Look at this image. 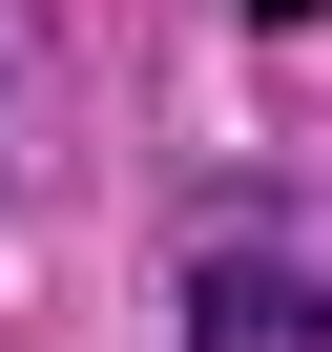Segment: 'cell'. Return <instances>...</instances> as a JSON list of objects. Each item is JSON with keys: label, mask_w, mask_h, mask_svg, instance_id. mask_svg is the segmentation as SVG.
I'll use <instances>...</instances> for the list:
<instances>
[{"label": "cell", "mask_w": 332, "mask_h": 352, "mask_svg": "<svg viewBox=\"0 0 332 352\" xmlns=\"http://www.w3.org/2000/svg\"><path fill=\"white\" fill-rule=\"evenodd\" d=\"M166 352H332V270L291 208H208L166 270Z\"/></svg>", "instance_id": "cell-1"}, {"label": "cell", "mask_w": 332, "mask_h": 352, "mask_svg": "<svg viewBox=\"0 0 332 352\" xmlns=\"http://www.w3.org/2000/svg\"><path fill=\"white\" fill-rule=\"evenodd\" d=\"M249 21H270V42H291V21H332V0H249Z\"/></svg>", "instance_id": "cell-2"}]
</instances>
